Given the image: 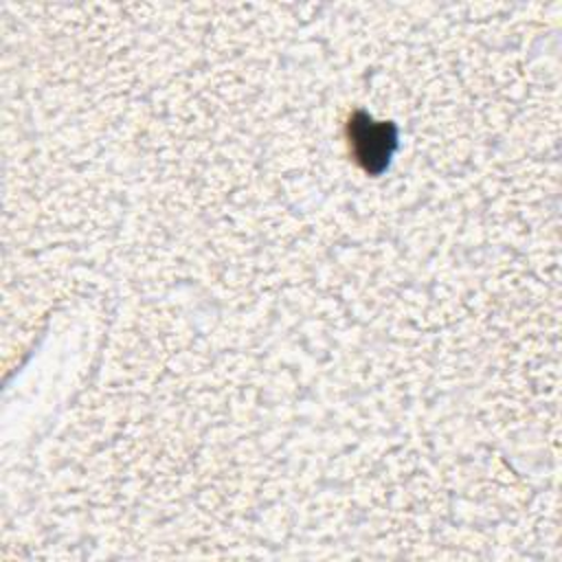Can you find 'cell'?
Returning a JSON list of instances; mask_svg holds the SVG:
<instances>
[{
    "label": "cell",
    "mask_w": 562,
    "mask_h": 562,
    "mask_svg": "<svg viewBox=\"0 0 562 562\" xmlns=\"http://www.w3.org/2000/svg\"><path fill=\"white\" fill-rule=\"evenodd\" d=\"M349 136L356 158L369 169L380 171L395 147V130L391 123H375L358 112L349 123Z\"/></svg>",
    "instance_id": "6da1fadb"
}]
</instances>
